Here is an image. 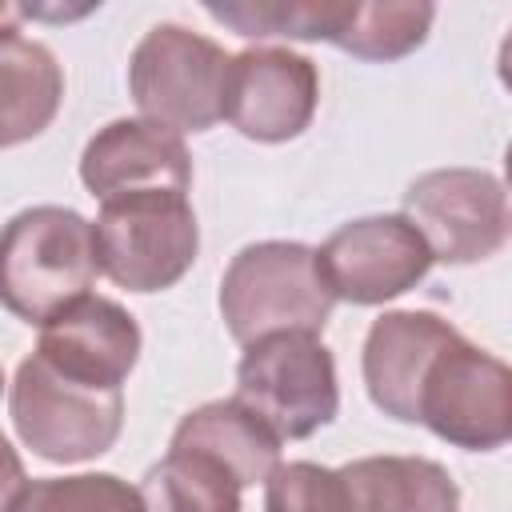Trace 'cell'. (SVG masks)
Wrapping results in <instances>:
<instances>
[{
    "label": "cell",
    "instance_id": "8fae6325",
    "mask_svg": "<svg viewBox=\"0 0 512 512\" xmlns=\"http://www.w3.org/2000/svg\"><path fill=\"white\" fill-rule=\"evenodd\" d=\"M320 104V72L308 56L276 44H256L232 56L224 88V120L256 140L284 144L296 140Z\"/></svg>",
    "mask_w": 512,
    "mask_h": 512
},
{
    "label": "cell",
    "instance_id": "9c48e42d",
    "mask_svg": "<svg viewBox=\"0 0 512 512\" xmlns=\"http://www.w3.org/2000/svg\"><path fill=\"white\" fill-rule=\"evenodd\" d=\"M432 260L480 264L508 244V192L484 168H432L404 192L400 212Z\"/></svg>",
    "mask_w": 512,
    "mask_h": 512
},
{
    "label": "cell",
    "instance_id": "7c38bea8",
    "mask_svg": "<svg viewBox=\"0 0 512 512\" xmlns=\"http://www.w3.org/2000/svg\"><path fill=\"white\" fill-rule=\"evenodd\" d=\"M140 344L144 336L136 316L124 304L88 292L40 328L36 356L76 384L124 388L128 372L140 360Z\"/></svg>",
    "mask_w": 512,
    "mask_h": 512
},
{
    "label": "cell",
    "instance_id": "d6986e66",
    "mask_svg": "<svg viewBox=\"0 0 512 512\" xmlns=\"http://www.w3.org/2000/svg\"><path fill=\"white\" fill-rule=\"evenodd\" d=\"M348 0H280V4H204V12L248 40H328L344 20Z\"/></svg>",
    "mask_w": 512,
    "mask_h": 512
},
{
    "label": "cell",
    "instance_id": "2e32d148",
    "mask_svg": "<svg viewBox=\"0 0 512 512\" xmlns=\"http://www.w3.org/2000/svg\"><path fill=\"white\" fill-rule=\"evenodd\" d=\"M64 100V72L40 40L20 36L16 24L0 28V136L24 144L40 136Z\"/></svg>",
    "mask_w": 512,
    "mask_h": 512
},
{
    "label": "cell",
    "instance_id": "ac0fdd59",
    "mask_svg": "<svg viewBox=\"0 0 512 512\" xmlns=\"http://www.w3.org/2000/svg\"><path fill=\"white\" fill-rule=\"evenodd\" d=\"M432 20H436L432 4H400V0L360 4V0H348L332 44L356 60L388 64V60L412 56L428 40Z\"/></svg>",
    "mask_w": 512,
    "mask_h": 512
},
{
    "label": "cell",
    "instance_id": "ffe728a7",
    "mask_svg": "<svg viewBox=\"0 0 512 512\" xmlns=\"http://www.w3.org/2000/svg\"><path fill=\"white\" fill-rule=\"evenodd\" d=\"M16 512H144V496L116 472H76L32 480Z\"/></svg>",
    "mask_w": 512,
    "mask_h": 512
},
{
    "label": "cell",
    "instance_id": "7a4b0ae2",
    "mask_svg": "<svg viewBox=\"0 0 512 512\" xmlns=\"http://www.w3.org/2000/svg\"><path fill=\"white\" fill-rule=\"evenodd\" d=\"M92 220L64 204H36L0 228V308L44 328L96 284Z\"/></svg>",
    "mask_w": 512,
    "mask_h": 512
},
{
    "label": "cell",
    "instance_id": "7402d4cb",
    "mask_svg": "<svg viewBox=\"0 0 512 512\" xmlns=\"http://www.w3.org/2000/svg\"><path fill=\"white\" fill-rule=\"evenodd\" d=\"M12 16H20V12H16L12 4H0V28H8V24H12Z\"/></svg>",
    "mask_w": 512,
    "mask_h": 512
},
{
    "label": "cell",
    "instance_id": "5bb4252c",
    "mask_svg": "<svg viewBox=\"0 0 512 512\" xmlns=\"http://www.w3.org/2000/svg\"><path fill=\"white\" fill-rule=\"evenodd\" d=\"M452 332L456 328L428 308H396L376 316L360 352V376H364L368 400L384 416L412 424L420 372Z\"/></svg>",
    "mask_w": 512,
    "mask_h": 512
},
{
    "label": "cell",
    "instance_id": "44dd1931",
    "mask_svg": "<svg viewBox=\"0 0 512 512\" xmlns=\"http://www.w3.org/2000/svg\"><path fill=\"white\" fill-rule=\"evenodd\" d=\"M28 472H24V460L20 452L12 448V440L0 432V512H16L24 492H28Z\"/></svg>",
    "mask_w": 512,
    "mask_h": 512
},
{
    "label": "cell",
    "instance_id": "4fadbf2b",
    "mask_svg": "<svg viewBox=\"0 0 512 512\" xmlns=\"http://www.w3.org/2000/svg\"><path fill=\"white\" fill-rule=\"evenodd\" d=\"M80 180L92 196L112 200L124 192L168 188L188 192L192 156L184 136L152 120H112L80 152Z\"/></svg>",
    "mask_w": 512,
    "mask_h": 512
},
{
    "label": "cell",
    "instance_id": "8992f818",
    "mask_svg": "<svg viewBox=\"0 0 512 512\" xmlns=\"http://www.w3.org/2000/svg\"><path fill=\"white\" fill-rule=\"evenodd\" d=\"M8 416L24 448L52 464H84L104 456L124 428V388H88L36 352L20 360L8 388Z\"/></svg>",
    "mask_w": 512,
    "mask_h": 512
},
{
    "label": "cell",
    "instance_id": "cb8c5ba5",
    "mask_svg": "<svg viewBox=\"0 0 512 512\" xmlns=\"http://www.w3.org/2000/svg\"><path fill=\"white\" fill-rule=\"evenodd\" d=\"M0 148H4V136H0Z\"/></svg>",
    "mask_w": 512,
    "mask_h": 512
},
{
    "label": "cell",
    "instance_id": "603a6c76",
    "mask_svg": "<svg viewBox=\"0 0 512 512\" xmlns=\"http://www.w3.org/2000/svg\"><path fill=\"white\" fill-rule=\"evenodd\" d=\"M0 392H4V368H0Z\"/></svg>",
    "mask_w": 512,
    "mask_h": 512
},
{
    "label": "cell",
    "instance_id": "277c9868",
    "mask_svg": "<svg viewBox=\"0 0 512 512\" xmlns=\"http://www.w3.org/2000/svg\"><path fill=\"white\" fill-rule=\"evenodd\" d=\"M96 268L128 292H164L184 280L200 252V224L188 192L144 188L100 200L92 224Z\"/></svg>",
    "mask_w": 512,
    "mask_h": 512
},
{
    "label": "cell",
    "instance_id": "30bf717a",
    "mask_svg": "<svg viewBox=\"0 0 512 512\" xmlns=\"http://www.w3.org/2000/svg\"><path fill=\"white\" fill-rule=\"evenodd\" d=\"M316 264L332 300L372 308L412 292L436 260L400 212H380L340 224L316 248Z\"/></svg>",
    "mask_w": 512,
    "mask_h": 512
},
{
    "label": "cell",
    "instance_id": "ba28073f",
    "mask_svg": "<svg viewBox=\"0 0 512 512\" xmlns=\"http://www.w3.org/2000/svg\"><path fill=\"white\" fill-rule=\"evenodd\" d=\"M412 424L464 452H496L512 436V372L500 356L452 332L416 384Z\"/></svg>",
    "mask_w": 512,
    "mask_h": 512
},
{
    "label": "cell",
    "instance_id": "6da1fadb",
    "mask_svg": "<svg viewBox=\"0 0 512 512\" xmlns=\"http://www.w3.org/2000/svg\"><path fill=\"white\" fill-rule=\"evenodd\" d=\"M264 512H460V488L428 456H360L340 468L276 464Z\"/></svg>",
    "mask_w": 512,
    "mask_h": 512
},
{
    "label": "cell",
    "instance_id": "9a60e30c",
    "mask_svg": "<svg viewBox=\"0 0 512 512\" xmlns=\"http://www.w3.org/2000/svg\"><path fill=\"white\" fill-rule=\"evenodd\" d=\"M280 444L284 440L248 404L228 396V400H208L192 408L176 424L168 448L208 452L240 480V488H252V484H264L268 472L280 464Z\"/></svg>",
    "mask_w": 512,
    "mask_h": 512
},
{
    "label": "cell",
    "instance_id": "e0dca14e",
    "mask_svg": "<svg viewBox=\"0 0 512 512\" xmlns=\"http://www.w3.org/2000/svg\"><path fill=\"white\" fill-rule=\"evenodd\" d=\"M240 480L208 452L168 448L140 484L144 512H244Z\"/></svg>",
    "mask_w": 512,
    "mask_h": 512
},
{
    "label": "cell",
    "instance_id": "52a82bcc",
    "mask_svg": "<svg viewBox=\"0 0 512 512\" xmlns=\"http://www.w3.org/2000/svg\"><path fill=\"white\" fill-rule=\"evenodd\" d=\"M236 400L248 404L280 440H308L340 412L332 348L312 332H272L244 344Z\"/></svg>",
    "mask_w": 512,
    "mask_h": 512
},
{
    "label": "cell",
    "instance_id": "5b68a950",
    "mask_svg": "<svg viewBox=\"0 0 512 512\" xmlns=\"http://www.w3.org/2000/svg\"><path fill=\"white\" fill-rule=\"evenodd\" d=\"M228 64L232 52L184 24L148 28L128 60V92L140 120L164 124L176 136L208 132L224 120Z\"/></svg>",
    "mask_w": 512,
    "mask_h": 512
},
{
    "label": "cell",
    "instance_id": "3957f363",
    "mask_svg": "<svg viewBox=\"0 0 512 512\" xmlns=\"http://www.w3.org/2000/svg\"><path fill=\"white\" fill-rule=\"evenodd\" d=\"M332 304L316 248L300 240L244 244L220 276V316L236 344H252L272 332L320 336Z\"/></svg>",
    "mask_w": 512,
    "mask_h": 512
}]
</instances>
